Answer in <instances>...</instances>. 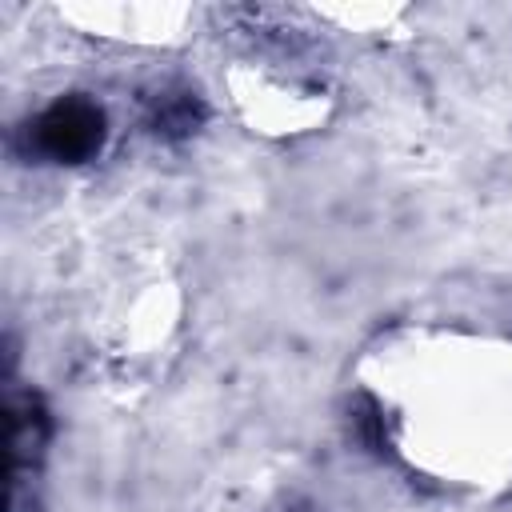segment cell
Instances as JSON below:
<instances>
[{
    "instance_id": "6da1fadb",
    "label": "cell",
    "mask_w": 512,
    "mask_h": 512,
    "mask_svg": "<svg viewBox=\"0 0 512 512\" xmlns=\"http://www.w3.org/2000/svg\"><path fill=\"white\" fill-rule=\"evenodd\" d=\"M28 144L56 164H80L104 144V112L84 96H64L36 116Z\"/></svg>"
},
{
    "instance_id": "7a4b0ae2",
    "label": "cell",
    "mask_w": 512,
    "mask_h": 512,
    "mask_svg": "<svg viewBox=\"0 0 512 512\" xmlns=\"http://www.w3.org/2000/svg\"><path fill=\"white\" fill-rule=\"evenodd\" d=\"M4 412H8V504H12L16 488L32 476V464L44 448L48 412H44L40 396H32V392H12Z\"/></svg>"
}]
</instances>
